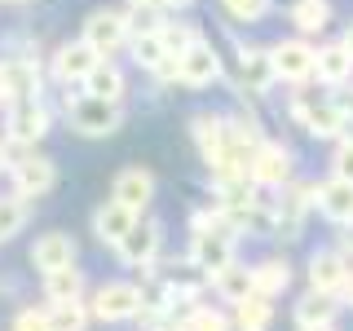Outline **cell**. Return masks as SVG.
<instances>
[{
  "instance_id": "cell-1",
  "label": "cell",
  "mask_w": 353,
  "mask_h": 331,
  "mask_svg": "<svg viewBox=\"0 0 353 331\" xmlns=\"http://www.w3.org/2000/svg\"><path fill=\"white\" fill-rule=\"evenodd\" d=\"M146 309V287L128 283V279H106L88 292V314L102 327H119V323H137Z\"/></svg>"
},
{
  "instance_id": "cell-2",
  "label": "cell",
  "mask_w": 353,
  "mask_h": 331,
  "mask_svg": "<svg viewBox=\"0 0 353 331\" xmlns=\"http://www.w3.org/2000/svg\"><path fill=\"white\" fill-rule=\"evenodd\" d=\"M270 208H274V239L279 243H296L305 234L309 217H314V181H287L283 190L270 194Z\"/></svg>"
},
{
  "instance_id": "cell-3",
  "label": "cell",
  "mask_w": 353,
  "mask_h": 331,
  "mask_svg": "<svg viewBox=\"0 0 353 331\" xmlns=\"http://www.w3.org/2000/svg\"><path fill=\"white\" fill-rule=\"evenodd\" d=\"M62 115L66 124H71V132H80V137H110V132H119V124H124V106L119 102H102V97L93 93H66L62 102Z\"/></svg>"
},
{
  "instance_id": "cell-4",
  "label": "cell",
  "mask_w": 353,
  "mask_h": 331,
  "mask_svg": "<svg viewBox=\"0 0 353 331\" xmlns=\"http://www.w3.org/2000/svg\"><path fill=\"white\" fill-rule=\"evenodd\" d=\"M185 261H190L199 274H208V279H212L216 270H225L230 261H239V230L221 217L212 230H199V234H190Z\"/></svg>"
},
{
  "instance_id": "cell-5",
  "label": "cell",
  "mask_w": 353,
  "mask_h": 331,
  "mask_svg": "<svg viewBox=\"0 0 353 331\" xmlns=\"http://www.w3.org/2000/svg\"><path fill=\"white\" fill-rule=\"evenodd\" d=\"M287 115H292V124L305 132V137L314 141H336L340 137V106L331 93H292V102H287Z\"/></svg>"
},
{
  "instance_id": "cell-6",
  "label": "cell",
  "mask_w": 353,
  "mask_h": 331,
  "mask_svg": "<svg viewBox=\"0 0 353 331\" xmlns=\"http://www.w3.org/2000/svg\"><path fill=\"white\" fill-rule=\"evenodd\" d=\"M159 257H163V221L141 212L137 225H132L128 234L119 239L115 261L124 265V270H132V274H146V270H154V265H159Z\"/></svg>"
},
{
  "instance_id": "cell-7",
  "label": "cell",
  "mask_w": 353,
  "mask_h": 331,
  "mask_svg": "<svg viewBox=\"0 0 353 331\" xmlns=\"http://www.w3.org/2000/svg\"><path fill=\"white\" fill-rule=\"evenodd\" d=\"M53 128V106L44 97H27L5 110V141L14 150H36Z\"/></svg>"
},
{
  "instance_id": "cell-8",
  "label": "cell",
  "mask_w": 353,
  "mask_h": 331,
  "mask_svg": "<svg viewBox=\"0 0 353 331\" xmlns=\"http://www.w3.org/2000/svg\"><path fill=\"white\" fill-rule=\"evenodd\" d=\"M9 190L22 194L27 203L53 194L58 190V163L40 150H14V163H9Z\"/></svg>"
},
{
  "instance_id": "cell-9",
  "label": "cell",
  "mask_w": 353,
  "mask_h": 331,
  "mask_svg": "<svg viewBox=\"0 0 353 331\" xmlns=\"http://www.w3.org/2000/svg\"><path fill=\"white\" fill-rule=\"evenodd\" d=\"M248 177L261 185L265 194L283 190V185L296 177V150L287 146V141L261 137V141H256V150H252V159H248Z\"/></svg>"
},
{
  "instance_id": "cell-10",
  "label": "cell",
  "mask_w": 353,
  "mask_h": 331,
  "mask_svg": "<svg viewBox=\"0 0 353 331\" xmlns=\"http://www.w3.org/2000/svg\"><path fill=\"white\" fill-rule=\"evenodd\" d=\"M80 40L97 53V58H115L119 49H128L132 22H128V14H119V9H93V14L84 18V27H80Z\"/></svg>"
},
{
  "instance_id": "cell-11",
  "label": "cell",
  "mask_w": 353,
  "mask_h": 331,
  "mask_svg": "<svg viewBox=\"0 0 353 331\" xmlns=\"http://www.w3.org/2000/svg\"><path fill=\"white\" fill-rule=\"evenodd\" d=\"M27 97H44V71L36 53H18V58H0V102L14 106Z\"/></svg>"
},
{
  "instance_id": "cell-12",
  "label": "cell",
  "mask_w": 353,
  "mask_h": 331,
  "mask_svg": "<svg viewBox=\"0 0 353 331\" xmlns=\"http://www.w3.org/2000/svg\"><path fill=\"white\" fill-rule=\"evenodd\" d=\"M314 53H318V44H309L305 36H287L279 44H270V58H274V75H279V84L305 88L309 80H314Z\"/></svg>"
},
{
  "instance_id": "cell-13",
  "label": "cell",
  "mask_w": 353,
  "mask_h": 331,
  "mask_svg": "<svg viewBox=\"0 0 353 331\" xmlns=\"http://www.w3.org/2000/svg\"><path fill=\"white\" fill-rule=\"evenodd\" d=\"M190 141L194 150L203 154L208 172L221 168L230 154V115H216V110H194L190 115Z\"/></svg>"
},
{
  "instance_id": "cell-14",
  "label": "cell",
  "mask_w": 353,
  "mask_h": 331,
  "mask_svg": "<svg viewBox=\"0 0 353 331\" xmlns=\"http://www.w3.org/2000/svg\"><path fill=\"white\" fill-rule=\"evenodd\" d=\"M221 80V53L212 49V40L199 36L194 44H185L181 53H176V84L185 88H208Z\"/></svg>"
},
{
  "instance_id": "cell-15",
  "label": "cell",
  "mask_w": 353,
  "mask_h": 331,
  "mask_svg": "<svg viewBox=\"0 0 353 331\" xmlns=\"http://www.w3.org/2000/svg\"><path fill=\"white\" fill-rule=\"evenodd\" d=\"M27 261H31V270H40V274L66 270V265L80 261V243L66 234V230H44V234H36V243H31Z\"/></svg>"
},
{
  "instance_id": "cell-16",
  "label": "cell",
  "mask_w": 353,
  "mask_h": 331,
  "mask_svg": "<svg viewBox=\"0 0 353 331\" xmlns=\"http://www.w3.org/2000/svg\"><path fill=\"white\" fill-rule=\"evenodd\" d=\"M314 212L327 221V225H353V181H340V177H323L314 181Z\"/></svg>"
},
{
  "instance_id": "cell-17",
  "label": "cell",
  "mask_w": 353,
  "mask_h": 331,
  "mask_svg": "<svg viewBox=\"0 0 353 331\" xmlns=\"http://www.w3.org/2000/svg\"><path fill=\"white\" fill-rule=\"evenodd\" d=\"M345 279H349V261L340 257L336 248H314L305 261V283L314 292H327V296H340L345 292Z\"/></svg>"
},
{
  "instance_id": "cell-18",
  "label": "cell",
  "mask_w": 353,
  "mask_h": 331,
  "mask_svg": "<svg viewBox=\"0 0 353 331\" xmlns=\"http://www.w3.org/2000/svg\"><path fill=\"white\" fill-rule=\"evenodd\" d=\"M154 190H159V181H154V172L141 168V163H128V168H119L115 181H110V199L128 203L132 212H150Z\"/></svg>"
},
{
  "instance_id": "cell-19",
  "label": "cell",
  "mask_w": 353,
  "mask_h": 331,
  "mask_svg": "<svg viewBox=\"0 0 353 331\" xmlns=\"http://www.w3.org/2000/svg\"><path fill=\"white\" fill-rule=\"evenodd\" d=\"M137 217H141V212H132V208L119 203V199H102V203L93 208V217H88V225H93V239L102 243V248L115 252L119 239H124L128 230L137 225Z\"/></svg>"
},
{
  "instance_id": "cell-20",
  "label": "cell",
  "mask_w": 353,
  "mask_h": 331,
  "mask_svg": "<svg viewBox=\"0 0 353 331\" xmlns=\"http://www.w3.org/2000/svg\"><path fill=\"white\" fill-rule=\"evenodd\" d=\"M97 66V53L88 49L84 40H66L53 49V58H49V75L58 80L62 88H71V84H84L88 80V71Z\"/></svg>"
},
{
  "instance_id": "cell-21",
  "label": "cell",
  "mask_w": 353,
  "mask_h": 331,
  "mask_svg": "<svg viewBox=\"0 0 353 331\" xmlns=\"http://www.w3.org/2000/svg\"><path fill=\"white\" fill-rule=\"evenodd\" d=\"M239 75H243V93H252V97H265L274 84H279L274 58H270V49H261V44H239Z\"/></svg>"
},
{
  "instance_id": "cell-22",
  "label": "cell",
  "mask_w": 353,
  "mask_h": 331,
  "mask_svg": "<svg viewBox=\"0 0 353 331\" xmlns=\"http://www.w3.org/2000/svg\"><path fill=\"white\" fill-rule=\"evenodd\" d=\"M340 314H345V305H340V296L314 292V287H305V292L296 296V305H292V323H296V331H301V327L340 323Z\"/></svg>"
},
{
  "instance_id": "cell-23",
  "label": "cell",
  "mask_w": 353,
  "mask_h": 331,
  "mask_svg": "<svg viewBox=\"0 0 353 331\" xmlns=\"http://www.w3.org/2000/svg\"><path fill=\"white\" fill-rule=\"evenodd\" d=\"M314 80L323 84V88L353 84V58L345 53V44H340V40L318 44V53H314Z\"/></svg>"
},
{
  "instance_id": "cell-24",
  "label": "cell",
  "mask_w": 353,
  "mask_h": 331,
  "mask_svg": "<svg viewBox=\"0 0 353 331\" xmlns=\"http://www.w3.org/2000/svg\"><path fill=\"white\" fill-rule=\"evenodd\" d=\"M296 283V265L287 257H261L256 265H252V292L270 296V301H279V296L292 292Z\"/></svg>"
},
{
  "instance_id": "cell-25",
  "label": "cell",
  "mask_w": 353,
  "mask_h": 331,
  "mask_svg": "<svg viewBox=\"0 0 353 331\" xmlns=\"http://www.w3.org/2000/svg\"><path fill=\"white\" fill-rule=\"evenodd\" d=\"M230 318H234V331H274L279 305H274L270 296L252 292V296H243L239 305H230Z\"/></svg>"
},
{
  "instance_id": "cell-26",
  "label": "cell",
  "mask_w": 353,
  "mask_h": 331,
  "mask_svg": "<svg viewBox=\"0 0 353 331\" xmlns=\"http://www.w3.org/2000/svg\"><path fill=\"white\" fill-rule=\"evenodd\" d=\"M84 93L102 97V102H119V106H124V93H128L124 66H115L110 58H97V66L88 71V80H84Z\"/></svg>"
},
{
  "instance_id": "cell-27",
  "label": "cell",
  "mask_w": 353,
  "mask_h": 331,
  "mask_svg": "<svg viewBox=\"0 0 353 331\" xmlns=\"http://www.w3.org/2000/svg\"><path fill=\"white\" fill-rule=\"evenodd\" d=\"M208 287H212V296L221 305H239L243 296H252V265L230 261L225 270H216L212 279H208Z\"/></svg>"
},
{
  "instance_id": "cell-28",
  "label": "cell",
  "mask_w": 353,
  "mask_h": 331,
  "mask_svg": "<svg viewBox=\"0 0 353 331\" xmlns=\"http://www.w3.org/2000/svg\"><path fill=\"white\" fill-rule=\"evenodd\" d=\"M40 296L44 301H84L88 296V279L80 265H66V270L40 274Z\"/></svg>"
},
{
  "instance_id": "cell-29",
  "label": "cell",
  "mask_w": 353,
  "mask_h": 331,
  "mask_svg": "<svg viewBox=\"0 0 353 331\" xmlns=\"http://www.w3.org/2000/svg\"><path fill=\"white\" fill-rule=\"evenodd\" d=\"M287 18H292L296 36H323L331 27V0H292L287 5Z\"/></svg>"
},
{
  "instance_id": "cell-30",
  "label": "cell",
  "mask_w": 353,
  "mask_h": 331,
  "mask_svg": "<svg viewBox=\"0 0 353 331\" xmlns=\"http://www.w3.org/2000/svg\"><path fill=\"white\" fill-rule=\"evenodd\" d=\"M49 309V327L53 331H88L93 314H88V296L84 301H44Z\"/></svg>"
},
{
  "instance_id": "cell-31",
  "label": "cell",
  "mask_w": 353,
  "mask_h": 331,
  "mask_svg": "<svg viewBox=\"0 0 353 331\" xmlns=\"http://www.w3.org/2000/svg\"><path fill=\"white\" fill-rule=\"evenodd\" d=\"M27 221H31V203H27V199L14 194V190L0 194V243L18 239L22 230H27Z\"/></svg>"
},
{
  "instance_id": "cell-32",
  "label": "cell",
  "mask_w": 353,
  "mask_h": 331,
  "mask_svg": "<svg viewBox=\"0 0 353 331\" xmlns=\"http://www.w3.org/2000/svg\"><path fill=\"white\" fill-rule=\"evenodd\" d=\"M185 331H234V318H230V309L199 301L185 309Z\"/></svg>"
},
{
  "instance_id": "cell-33",
  "label": "cell",
  "mask_w": 353,
  "mask_h": 331,
  "mask_svg": "<svg viewBox=\"0 0 353 331\" xmlns=\"http://www.w3.org/2000/svg\"><path fill=\"white\" fill-rule=\"evenodd\" d=\"M225 5V14L243 22V27H256V22L270 18V9H274V0H221Z\"/></svg>"
},
{
  "instance_id": "cell-34",
  "label": "cell",
  "mask_w": 353,
  "mask_h": 331,
  "mask_svg": "<svg viewBox=\"0 0 353 331\" xmlns=\"http://www.w3.org/2000/svg\"><path fill=\"white\" fill-rule=\"evenodd\" d=\"M137 323H141V331H185V314H181V309H154V305H146Z\"/></svg>"
},
{
  "instance_id": "cell-35",
  "label": "cell",
  "mask_w": 353,
  "mask_h": 331,
  "mask_svg": "<svg viewBox=\"0 0 353 331\" xmlns=\"http://www.w3.org/2000/svg\"><path fill=\"white\" fill-rule=\"evenodd\" d=\"M327 172H331V177H340V181H353V137H340V141H331Z\"/></svg>"
},
{
  "instance_id": "cell-36",
  "label": "cell",
  "mask_w": 353,
  "mask_h": 331,
  "mask_svg": "<svg viewBox=\"0 0 353 331\" xmlns=\"http://www.w3.org/2000/svg\"><path fill=\"white\" fill-rule=\"evenodd\" d=\"M9 331H53L49 327V309L44 305H22L14 314V323H9Z\"/></svg>"
},
{
  "instance_id": "cell-37",
  "label": "cell",
  "mask_w": 353,
  "mask_h": 331,
  "mask_svg": "<svg viewBox=\"0 0 353 331\" xmlns=\"http://www.w3.org/2000/svg\"><path fill=\"white\" fill-rule=\"evenodd\" d=\"M331 248H336L340 257L353 265V225H340V230H336V243H331Z\"/></svg>"
},
{
  "instance_id": "cell-38",
  "label": "cell",
  "mask_w": 353,
  "mask_h": 331,
  "mask_svg": "<svg viewBox=\"0 0 353 331\" xmlns=\"http://www.w3.org/2000/svg\"><path fill=\"white\" fill-rule=\"evenodd\" d=\"M9 163H14V146L0 137V177H9Z\"/></svg>"
},
{
  "instance_id": "cell-39",
  "label": "cell",
  "mask_w": 353,
  "mask_h": 331,
  "mask_svg": "<svg viewBox=\"0 0 353 331\" xmlns=\"http://www.w3.org/2000/svg\"><path fill=\"white\" fill-rule=\"evenodd\" d=\"M340 305L353 309V265H349V279H345V292H340Z\"/></svg>"
},
{
  "instance_id": "cell-40",
  "label": "cell",
  "mask_w": 353,
  "mask_h": 331,
  "mask_svg": "<svg viewBox=\"0 0 353 331\" xmlns=\"http://www.w3.org/2000/svg\"><path fill=\"white\" fill-rule=\"evenodd\" d=\"M340 44H345V53H349V58H353V22H349V27H345V36H340Z\"/></svg>"
},
{
  "instance_id": "cell-41",
  "label": "cell",
  "mask_w": 353,
  "mask_h": 331,
  "mask_svg": "<svg viewBox=\"0 0 353 331\" xmlns=\"http://www.w3.org/2000/svg\"><path fill=\"white\" fill-rule=\"evenodd\" d=\"M159 5H163V9H190L194 0H159Z\"/></svg>"
},
{
  "instance_id": "cell-42",
  "label": "cell",
  "mask_w": 353,
  "mask_h": 331,
  "mask_svg": "<svg viewBox=\"0 0 353 331\" xmlns=\"http://www.w3.org/2000/svg\"><path fill=\"white\" fill-rule=\"evenodd\" d=\"M128 5H132V9H154L159 0H128Z\"/></svg>"
},
{
  "instance_id": "cell-43",
  "label": "cell",
  "mask_w": 353,
  "mask_h": 331,
  "mask_svg": "<svg viewBox=\"0 0 353 331\" xmlns=\"http://www.w3.org/2000/svg\"><path fill=\"white\" fill-rule=\"evenodd\" d=\"M301 331H340V323H323V327H301Z\"/></svg>"
},
{
  "instance_id": "cell-44",
  "label": "cell",
  "mask_w": 353,
  "mask_h": 331,
  "mask_svg": "<svg viewBox=\"0 0 353 331\" xmlns=\"http://www.w3.org/2000/svg\"><path fill=\"white\" fill-rule=\"evenodd\" d=\"M0 5H27V0H0Z\"/></svg>"
}]
</instances>
